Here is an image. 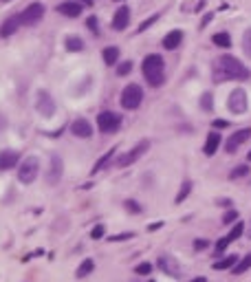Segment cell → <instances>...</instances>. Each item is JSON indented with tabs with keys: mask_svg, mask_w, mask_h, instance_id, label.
Returning <instances> with one entry per match:
<instances>
[{
	"mask_svg": "<svg viewBox=\"0 0 251 282\" xmlns=\"http://www.w3.org/2000/svg\"><path fill=\"white\" fill-rule=\"evenodd\" d=\"M214 80L222 82V80H249V71L238 58L233 55H220L214 64Z\"/></svg>",
	"mask_w": 251,
	"mask_h": 282,
	"instance_id": "obj_1",
	"label": "cell"
},
{
	"mask_svg": "<svg viewBox=\"0 0 251 282\" xmlns=\"http://www.w3.org/2000/svg\"><path fill=\"white\" fill-rule=\"evenodd\" d=\"M141 69H143V77H146V82L150 86L159 88L165 82V62L161 55L152 53V55H148V58H143Z\"/></svg>",
	"mask_w": 251,
	"mask_h": 282,
	"instance_id": "obj_2",
	"label": "cell"
},
{
	"mask_svg": "<svg viewBox=\"0 0 251 282\" xmlns=\"http://www.w3.org/2000/svg\"><path fill=\"white\" fill-rule=\"evenodd\" d=\"M38 174H40V159L31 154V157H27L25 161H22V165H20L18 181L20 183H25V185H29V183H33V181L38 179Z\"/></svg>",
	"mask_w": 251,
	"mask_h": 282,
	"instance_id": "obj_3",
	"label": "cell"
},
{
	"mask_svg": "<svg viewBox=\"0 0 251 282\" xmlns=\"http://www.w3.org/2000/svg\"><path fill=\"white\" fill-rule=\"evenodd\" d=\"M143 102V88L139 84H128L121 91V106L126 110H137Z\"/></svg>",
	"mask_w": 251,
	"mask_h": 282,
	"instance_id": "obj_4",
	"label": "cell"
},
{
	"mask_svg": "<svg viewBox=\"0 0 251 282\" xmlns=\"http://www.w3.org/2000/svg\"><path fill=\"white\" fill-rule=\"evenodd\" d=\"M227 108H229L233 115L247 113V108H249V97H247V93H244L242 88H233V91L229 93V97H227Z\"/></svg>",
	"mask_w": 251,
	"mask_h": 282,
	"instance_id": "obj_5",
	"label": "cell"
},
{
	"mask_svg": "<svg viewBox=\"0 0 251 282\" xmlns=\"http://www.w3.org/2000/svg\"><path fill=\"white\" fill-rule=\"evenodd\" d=\"M121 126V117L113 110H104V113H99L97 117V128L104 132V135H110V132H117Z\"/></svg>",
	"mask_w": 251,
	"mask_h": 282,
	"instance_id": "obj_6",
	"label": "cell"
},
{
	"mask_svg": "<svg viewBox=\"0 0 251 282\" xmlns=\"http://www.w3.org/2000/svg\"><path fill=\"white\" fill-rule=\"evenodd\" d=\"M44 14H47V7L42 3H31L29 7L22 11V25H27V27L38 25L44 18Z\"/></svg>",
	"mask_w": 251,
	"mask_h": 282,
	"instance_id": "obj_7",
	"label": "cell"
},
{
	"mask_svg": "<svg viewBox=\"0 0 251 282\" xmlns=\"http://www.w3.org/2000/svg\"><path fill=\"white\" fill-rule=\"evenodd\" d=\"M148 148H150V141H146V139H143L141 143H137V146L132 148L130 152L121 154V157L117 159V165H119V168H126V165H132V163L137 161V159H141L143 154L148 152Z\"/></svg>",
	"mask_w": 251,
	"mask_h": 282,
	"instance_id": "obj_8",
	"label": "cell"
},
{
	"mask_svg": "<svg viewBox=\"0 0 251 282\" xmlns=\"http://www.w3.org/2000/svg\"><path fill=\"white\" fill-rule=\"evenodd\" d=\"M62 172H64L62 157H60V154H53V157H51V165H49V172H47V183H49V185L60 183V179H62Z\"/></svg>",
	"mask_w": 251,
	"mask_h": 282,
	"instance_id": "obj_9",
	"label": "cell"
},
{
	"mask_svg": "<svg viewBox=\"0 0 251 282\" xmlns=\"http://www.w3.org/2000/svg\"><path fill=\"white\" fill-rule=\"evenodd\" d=\"M247 139H251V128H242V130H236L233 135L227 139V143H225V150L229 152V154H233L238 150V148L242 146Z\"/></svg>",
	"mask_w": 251,
	"mask_h": 282,
	"instance_id": "obj_10",
	"label": "cell"
},
{
	"mask_svg": "<svg viewBox=\"0 0 251 282\" xmlns=\"http://www.w3.org/2000/svg\"><path fill=\"white\" fill-rule=\"evenodd\" d=\"M38 113H40L42 117H51V115L55 113V102L47 91L38 93Z\"/></svg>",
	"mask_w": 251,
	"mask_h": 282,
	"instance_id": "obj_11",
	"label": "cell"
},
{
	"mask_svg": "<svg viewBox=\"0 0 251 282\" xmlns=\"http://www.w3.org/2000/svg\"><path fill=\"white\" fill-rule=\"evenodd\" d=\"M128 25H130V7L121 5V7L115 11V16H113V29L115 31H124Z\"/></svg>",
	"mask_w": 251,
	"mask_h": 282,
	"instance_id": "obj_12",
	"label": "cell"
},
{
	"mask_svg": "<svg viewBox=\"0 0 251 282\" xmlns=\"http://www.w3.org/2000/svg\"><path fill=\"white\" fill-rule=\"evenodd\" d=\"M82 9H84V5L77 3V0H66V3L58 5V14L66 16V18H80Z\"/></svg>",
	"mask_w": 251,
	"mask_h": 282,
	"instance_id": "obj_13",
	"label": "cell"
},
{
	"mask_svg": "<svg viewBox=\"0 0 251 282\" xmlns=\"http://www.w3.org/2000/svg\"><path fill=\"white\" fill-rule=\"evenodd\" d=\"M22 27V14L20 16H11V18H7L0 25V38H9V36H14L16 31H18Z\"/></svg>",
	"mask_w": 251,
	"mask_h": 282,
	"instance_id": "obj_14",
	"label": "cell"
},
{
	"mask_svg": "<svg viewBox=\"0 0 251 282\" xmlns=\"http://www.w3.org/2000/svg\"><path fill=\"white\" fill-rule=\"evenodd\" d=\"M71 132H73L75 137H82V139H88V137L93 135V126H91V121L88 119H75L73 124H71Z\"/></svg>",
	"mask_w": 251,
	"mask_h": 282,
	"instance_id": "obj_15",
	"label": "cell"
},
{
	"mask_svg": "<svg viewBox=\"0 0 251 282\" xmlns=\"http://www.w3.org/2000/svg\"><path fill=\"white\" fill-rule=\"evenodd\" d=\"M20 161V154L16 150H3L0 152V170H11Z\"/></svg>",
	"mask_w": 251,
	"mask_h": 282,
	"instance_id": "obj_16",
	"label": "cell"
},
{
	"mask_svg": "<svg viewBox=\"0 0 251 282\" xmlns=\"http://www.w3.org/2000/svg\"><path fill=\"white\" fill-rule=\"evenodd\" d=\"M220 135H218V132H209V135H207V139H205V148H203V152L205 154H207V157H214V154H216V150H218V146H220Z\"/></svg>",
	"mask_w": 251,
	"mask_h": 282,
	"instance_id": "obj_17",
	"label": "cell"
},
{
	"mask_svg": "<svg viewBox=\"0 0 251 282\" xmlns=\"http://www.w3.org/2000/svg\"><path fill=\"white\" fill-rule=\"evenodd\" d=\"M181 40H183V31H181V29L170 31V33H167V36L163 38V49H165V51H174L178 44H181Z\"/></svg>",
	"mask_w": 251,
	"mask_h": 282,
	"instance_id": "obj_18",
	"label": "cell"
},
{
	"mask_svg": "<svg viewBox=\"0 0 251 282\" xmlns=\"http://www.w3.org/2000/svg\"><path fill=\"white\" fill-rule=\"evenodd\" d=\"M159 267H161V271H165V273H170V275H178L181 273V269H178V264L174 258H170V256H161L159 258Z\"/></svg>",
	"mask_w": 251,
	"mask_h": 282,
	"instance_id": "obj_19",
	"label": "cell"
},
{
	"mask_svg": "<svg viewBox=\"0 0 251 282\" xmlns=\"http://www.w3.org/2000/svg\"><path fill=\"white\" fill-rule=\"evenodd\" d=\"M64 47H66V51H71V53H80V51H84V40L77 36H69L64 40Z\"/></svg>",
	"mask_w": 251,
	"mask_h": 282,
	"instance_id": "obj_20",
	"label": "cell"
},
{
	"mask_svg": "<svg viewBox=\"0 0 251 282\" xmlns=\"http://www.w3.org/2000/svg\"><path fill=\"white\" fill-rule=\"evenodd\" d=\"M102 58H104L106 66L117 64V60H119V49H117V47H106L102 51Z\"/></svg>",
	"mask_w": 251,
	"mask_h": 282,
	"instance_id": "obj_21",
	"label": "cell"
},
{
	"mask_svg": "<svg viewBox=\"0 0 251 282\" xmlns=\"http://www.w3.org/2000/svg\"><path fill=\"white\" fill-rule=\"evenodd\" d=\"M211 42H214L216 47H220V49H229L231 47V38H229V33H225V31L216 33V36L211 38Z\"/></svg>",
	"mask_w": 251,
	"mask_h": 282,
	"instance_id": "obj_22",
	"label": "cell"
},
{
	"mask_svg": "<svg viewBox=\"0 0 251 282\" xmlns=\"http://www.w3.org/2000/svg\"><path fill=\"white\" fill-rule=\"evenodd\" d=\"M236 262H238V256H233V253H231V256H227V258H222V260L216 262V264H214V269H216V271H225V269H233V264H236Z\"/></svg>",
	"mask_w": 251,
	"mask_h": 282,
	"instance_id": "obj_23",
	"label": "cell"
},
{
	"mask_svg": "<svg viewBox=\"0 0 251 282\" xmlns=\"http://www.w3.org/2000/svg\"><path fill=\"white\" fill-rule=\"evenodd\" d=\"M93 269H95V260H91V258H86V260H82V264L77 267V273H75V275H77V278H86V275L91 273Z\"/></svg>",
	"mask_w": 251,
	"mask_h": 282,
	"instance_id": "obj_24",
	"label": "cell"
},
{
	"mask_svg": "<svg viewBox=\"0 0 251 282\" xmlns=\"http://www.w3.org/2000/svg\"><path fill=\"white\" fill-rule=\"evenodd\" d=\"M247 269H251V251H249L247 256L242 258L240 262H236V264H233V269H231V271L236 273V275H240V273H244V271H247Z\"/></svg>",
	"mask_w": 251,
	"mask_h": 282,
	"instance_id": "obj_25",
	"label": "cell"
},
{
	"mask_svg": "<svg viewBox=\"0 0 251 282\" xmlns=\"http://www.w3.org/2000/svg\"><path fill=\"white\" fill-rule=\"evenodd\" d=\"M189 192H192V181H183L181 190H178V194H176V203H183V201H185V198L189 196Z\"/></svg>",
	"mask_w": 251,
	"mask_h": 282,
	"instance_id": "obj_26",
	"label": "cell"
},
{
	"mask_svg": "<svg viewBox=\"0 0 251 282\" xmlns=\"http://www.w3.org/2000/svg\"><path fill=\"white\" fill-rule=\"evenodd\" d=\"M113 157H115V148H113V150H108V152H106L102 159H99L97 163H95V168H93V174H95V172H99V170H102L104 165L108 163V161H110V159H113Z\"/></svg>",
	"mask_w": 251,
	"mask_h": 282,
	"instance_id": "obj_27",
	"label": "cell"
},
{
	"mask_svg": "<svg viewBox=\"0 0 251 282\" xmlns=\"http://www.w3.org/2000/svg\"><path fill=\"white\" fill-rule=\"evenodd\" d=\"M242 231H244V223H236V225L231 227L229 234H227V238H229L231 242H233V240H238V238L242 236Z\"/></svg>",
	"mask_w": 251,
	"mask_h": 282,
	"instance_id": "obj_28",
	"label": "cell"
},
{
	"mask_svg": "<svg viewBox=\"0 0 251 282\" xmlns=\"http://www.w3.org/2000/svg\"><path fill=\"white\" fill-rule=\"evenodd\" d=\"M249 174V165H238V168H233L231 172H229V179H242V176H247Z\"/></svg>",
	"mask_w": 251,
	"mask_h": 282,
	"instance_id": "obj_29",
	"label": "cell"
},
{
	"mask_svg": "<svg viewBox=\"0 0 251 282\" xmlns=\"http://www.w3.org/2000/svg\"><path fill=\"white\" fill-rule=\"evenodd\" d=\"M242 51L247 53V58H251V27L244 31V36H242Z\"/></svg>",
	"mask_w": 251,
	"mask_h": 282,
	"instance_id": "obj_30",
	"label": "cell"
},
{
	"mask_svg": "<svg viewBox=\"0 0 251 282\" xmlns=\"http://www.w3.org/2000/svg\"><path fill=\"white\" fill-rule=\"evenodd\" d=\"M124 207H126L130 214H141V212H143L141 205H139L137 201H132V198H128V201H124Z\"/></svg>",
	"mask_w": 251,
	"mask_h": 282,
	"instance_id": "obj_31",
	"label": "cell"
},
{
	"mask_svg": "<svg viewBox=\"0 0 251 282\" xmlns=\"http://www.w3.org/2000/svg\"><path fill=\"white\" fill-rule=\"evenodd\" d=\"M130 71H132V62H130V60H126V62H121L119 66H117V75H119V77L128 75Z\"/></svg>",
	"mask_w": 251,
	"mask_h": 282,
	"instance_id": "obj_32",
	"label": "cell"
},
{
	"mask_svg": "<svg viewBox=\"0 0 251 282\" xmlns=\"http://www.w3.org/2000/svg\"><path fill=\"white\" fill-rule=\"evenodd\" d=\"M200 106H203V110L214 108V97H211V93H205V95L200 97Z\"/></svg>",
	"mask_w": 251,
	"mask_h": 282,
	"instance_id": "obj_33",
	"label": "cell"
},
{
	"mask_svg": "<svg viewBox=\"0 0 251 282\" xmlns=\"http://www.w3.org/2000/svg\"><path fill=\"white\" fill-rule=\"evenodd\" d=\"M157 20H159V14L150 16V18H148L146 22H141V25H139V29H137V31H139V33H143V31L148 29V27H152V25H154V22H157Z\"/></svg>",
	"mask_w": 251,
	"mask_h": 282,
	"instance_id": "obj_34",
	"label": "cell"
},
{
	"mask_svg": "<svg viewBox=\"0 0 251 282\" xmlns=\"http://www.w3.org/2000/svg\"><path fill=\"white\" fill-rule=\"evenodd\" d=\"M150 271H152V264L150 262H141L135 267V273H139V275H148Z\"/></svg>",
	"mask_w": 251,
	"mask_h": 282,
	"instance_id": "obj_35",
	"label": "cell"
},
{
	"mask_svg": "<svg viewBox=\"0 0 251 282\" xmlns=\"http://www.w3.org/2000/svg\"><path fill=\"white\" fill-rule=\"evenodd\" d=\"M238 218V212H236V209H227V212H225V216H222V223H225V225H229V223H233V220H236Z\"/></svg>",
	"mask_w": 251,
	"mask_h": 282,
	"instance_id": "obj_36",
	"label": "cell"
},
{
	"mask_svg": "<svg viewBox=\"0 0 251 282\" xmlns=\"http://www.w3.org/2000/svg\"><path fill=\"white\" fill-rule=\"evenodd\" d=\"M86 25H88V29H91L95 36H99V22H97V18H95V16H91V18L86 20Z\"/></svg>",
	"mask_w": 251,
	"mask_h": 282,
	"instance_id": "obj_37",
	"label": "cell"
},
{
	"mask_svg": "<svg viewBox=\"0 0 251 282\" xmlns=\"http://www.w3.org/2000/svg\"><path fill=\"white\" fill-rule=\"evenodd\" d=\"M104 231H106V227L104 225H95L93 227V231H91V238H95V240H99L104 236Z\"/></svg>",
	"mask_w": 251,
	"mask_h": 282,
	"instance_id": "obj_38",
	"label": "cell"
},
{
	"mask_svg": "<svg viewBox=\"0 0 251 282\" xmlns=\"http://www.w3.org/2000/svg\"><path fill=\"white\" fill-rule=\"evenodd\" d=\"M229 238H227V236H225V238H220L218 242H216V253H222V251H225L227 249V245H229Z\"/></svg>",
	"mask_w": 251,
	"mask_h": 282,
	"instance_id": "obj_39",
	"label": "cell"
},
{
	"mask_svg": "<svg viewBox=\"0 0 251 282\" xmlns=\"http://www.w3.org/2000/svg\"><path fill=\"white\" fill-rule=\"evenodd\" d=\"M205 247H209V242L205 240V238H198V240H194V249H196V251H203Z\"/></svg>",
	"mask_w": 251,
	"mask_h": 282,
	"instance_id": "obj_40",
	"label": "cell"
},
{
	"mask_svg": "<svg viewBox=\"0 0 251 282\" xmlns=\"http://www.w3.org/2000/svg\"><path fill=\"white\" fill-rule=\"evenodd\" d=\"M132 234H117V236H110V242H119V240H130Z\"/></svg>",
	"mask_w": 251,
	"mask_h": 282,
	"instance_id": "obj_41",
	"label": "cell"
},
{
	"mask_svg": "<svg viewBox=\"0 0 251 282\" xmlns=\"http://www.w3.org/2000/svg\"><path fill=\"white\" fill-rule=\"evenodd\" d=\"M211 126H214V128H227V126H229V121H225V119H214L211 121Z\"/></svg>",
	"mask_w": 251,
	"mask_h": 282,
	"instance_id": "obj_42",
	"label": "cell"
},
{
	"mask_svg": "<svg viewBox=\"0 0 251 282\" xmlns=\"http://www.w3.org/2000/svg\"><path fill=\"white\" fill-rule=\"evenodd\" d=\"M159 227H163V223H161V220H159V223H152V225H150L148 231H157Z\"/></svg>",
	"mask_w": 251,
	"mask_h": 282,
	"instance_id": "obj_43",
	"label": "cell"
},
{
	"mask_svg": "<svg viewBox=\"0 0 251 282\" xmlns=\"http://www.w3.org/2000/svg\"><path fill=\"white\" fill-rule=\"evenodd\" d=\"M80 3H82V5H86V7H91V5H93V0H80Z\"/></svg>",
	"mask_w": 251,
	"mask_h": 282,
	"instance_id": "obj_44",
	"label": "cell"
},
{
	"mask_svg": "<svg viewBox=\"0 0 251 282\" xmlns=\"http://www.w3.org/2000/svg\"><path fill=\"white\" fill-rule=\"evenodd\" d=\"M192 282H207V280H205V278H203V275H200V278H194Z\"/></svg>",
	"mask_w": 251,
	"mask_h": 282,
	"instance_id": "obj_45",
	"label": "cell"
},
{
	"mask_svg": "<svg viewBox=\"0 0 251 282\" xmlns=\"http://www.w3.org/2000/svg\"><path fill=\"white\" fill-rule=\"evenodd\" d=\"M247 159H249V161H251V150H249V154H247Z\"/></svg>",
	"mask_w": 251,
	"mask_h": 282,
	"instance_id": "obj_46",
	"label": "cell"
},
{
	"mask_svg": "<svg viewBox=\"0 0 251 282\" xmlns=\"http://www.w3.org/2000/svg\"><path fill=\"white\" fill-rule=\"evenodd\" d=\"M0 3H11V0H0Z\"/></svg>",
	"mask_w": 251,
	"mask_h": 282,
	"instance_id": "obj_47",
	"label": "cell"
},
{
	"mask_svg": "<svg viewBox=\"0 0 251 282\" xmlns=\"http://www.w3.org/2000/svg\"><path fill=\"white\" fill-rule=\"evenodd\" d=\"M117 3H124V0H117Z\"/></svg>",
	"mask_w": 251,
	"mask_h": 282,
	"instance_id": "obj_48",
	"label": "cell"
},
{
	"mask_svg": "<svg viewBox=\"0 0 251 282\" xmlns=\"http://www.w3.org/2000/svg\"><path fill=\"white\" fill-rule=\"evenodd\" d=\"M249 236H251V229H249Z\"/></svg>",
	"mask_w": 251,
	"mask_h": 282,
	"instance_id": "obj_49",
	"label": "cell"
},
{
	"mask_svg": "<svg viewBox=\"0 0 251 282\" xmlns=\"http://www.w3.org/2000/svg\"><path fill=\"white\" fill-rule=\"evenodd\" d=\"M150 282H154V280H150Z\"/></svg>",
	"mask_w": 251,
	"mask_h": 282,
	"instance_id": "obj_50",
	"label": "cell"
}]
</instances>
